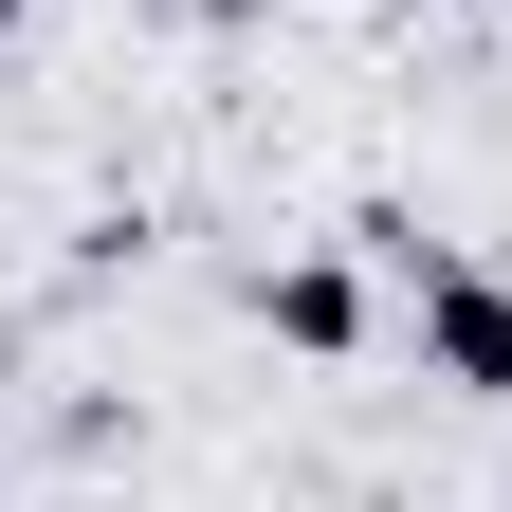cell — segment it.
Listing matches in <instances>:
<instances>
[{
  "label": "cell",
  "instance_id": "cell-4",
  "mask_svg": "<svg viewBox=\"0 0 512 512\" xmlns=\"http://www.w3.org/2000/svg\"><path fill=\"white\" fill-rule=\"evenodd\" d=\"M19 19H37V0H0V37H19Z\"/></svg>",
  "mask_w": 512,
  "mask_h": 512
},
{
  "label": "cell",
  "instance_id": "cell-1",
  "mask_svg": "<svg viewBox=\"0 0 512 512\" xmlns=\"http://www.w3.org/2000/svg\"><path fill=\"white\" fill-rule=\"evenodd\" d=\"M366 238H384V256L421 275V366H439V384H476V403H494V384H512V293H494V275H458V256H421L403 220H366Z\"/></svg>",
  "mask_w": 512,
  "mask_h": 512
},
{
  "label": "cell",
  "instance_id": "cell-2",
  "mask_svg": "<svg viewBox=\"0 0 512 512\" xmlns=\"http://www.w3.org/2000/svg\"><path fill=\"white\" fill-rule=\"evenodd\" d=\"M256 311H275L293 348H348V330H366V293L330 275V256H293V275H256Z\"/></svg>",
  "mask_w": 512,
  "mask_h": 512
},
{
  "label": "cell",
  "instance_id": "cell-3",
  "mask_svg": "<svg viewBox=\"0 0 512 512\" xmlns=\"http://www.w3.org/2000/svg\"><path fill=\"white\" fill-rule=\"evenodd\" d=\"M384 19H458V0H384Z\"/></svg>",
  "mask_w": 512,
  "mask_h": 512
},
{
  "label": "cell",
  "instance_id": "cell-5",
  "mask_svg": "<svg viewBox=\"0 0 512 512\" xmlns=\"http://www.w3.org/2000/svg\"><path fill=\"white\" fill-rule=\"evenodd\" d=\"M202 19H256V0H202Z\"/></svg>",
  "mask_w": 512,
  "mask_h": 512
}]
</instances>
